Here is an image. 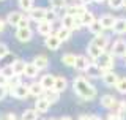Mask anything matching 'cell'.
Masks as SVG:
<instances>
[{
  "mask_svg": "<svg viewBox=\"0 0 126 120\" xmlns=\"http://www.w3.org/2000/svg\"><path fill=\"white\" fill-rule=\"evenodd\" d=\"M102 73H104V71L101 70L99 66L96 65V63L94 62H92L88 65V68H87L85 70V74L88 76V78H92V79H98V78H102Z\"/></svg>",
  "mask_w": 126,
  "mask_h": 120,
  "instance_id": "13",
  "label": "cell"
},
{
  "mask_svg": "<svg viewBox=\"0 0 126 120\" xmlns=\"http://www.w3.org/2000/svg\"><path fill=\"white\" fill-rule=\"evenodd\" d=\"M94 21H96V18H94V14L92 13V11H88V10H87L85 13L80 16V22H82V25H84V27H88L90 24H93Z\"/></svg>",
  "mask_w": 126,
  "mask_h": 120,
  "instance_id": "30",
  "label": "cell"
},
{
  "mask_svg": "<svg viewBox=\"0 0 126 120\" xmlns=\"http://www.w3.org/2000/svg\"><path fill=\"white\" fill-rule=\"evenodd\" d=\"M6 25H8V24H6V21H5V19H2V18H0V33H3V32H5Z\"/></svg>",
  "mask_w": 126,
  "mask_h": 120,
  "instance_id": "44",
  "label": "cell"
},
{
  "mask_svg": "<svg viewBox=\"0 0 126 120\" xmlns=\"http://www.w3.org/2000/svg\"><path fill=\"white\" fill-rule=\"evenodd\" d=\"M44 46L49 51H58V49H60V46H62V41L57 38V35H55V33H50L49 37L44 38Z\"/></svg>",
  "mask_w": 126,
  "mask_h": 120,
  "instance_id": "8",
  "label": "cell"
},
{
  "mask_svg": "<svg viewBox=\"0 0 126 120\" xmlns=\"http://www.w3.org/2000/svg\"><path fill=\"white\" fill-rule=\"evenodd\" d=\"M49 107H50V103L47 101L44 97H39V98L35 100V107H33V109L36 111L38 114H44V112H47V111H49Z\"/></svg>",
  "mask_w": 126,
  "mask_h": 120,
  "instance_id": "10",
  "label": "cell"
},
{
  "mask_svg": "<svg viewBox=\"0 0 126 120\" xmlns=\"http://www.w3.org/2000/svg\"><path fill=\"white\" fill-rule=\"evenodd\" d=\"M49 57L47 55H44V54H39V55H36V57L33 59V65L38 68L39 71H43V70H47L49 68Z\"/></svg>",
  "mask_w": 126,
  "mask_h": 120,
  "instance_id": "12",
  "label": "cell"
},
{
  "mask_svg": "<svg viewBox=\"0 0 126 120\" xmlns=\"http://www.w3.org/2000/svg\"><path fill=\"white\" fill-rule=\"evenodd\" d=\"M43 97H44L47 101L50 103V104H54V103H57L58 100H60V93H58V92H55V90L52 89V90H46Z\"/></svg>",
  "mask_w": 126,
  "mask_h": 120,
  "instance_id": "32",
  "label": "cell"
},
{
  "mask_svg": "<svg viewBox=\"0 0 126 120\" xmlns=\"http://www.w3.org/2000/svg\"><path fill=\"white\" fill-rule=\"evenodd\" d=\"M21 120H38V112L35 109H25L21 115Z\"/></svg>",
  "mask_w": 126,
  "mask_h": 120,
  "instance_id": "35",
  "label": "cell"
},
{
  "mask_svg": "<svg viewBox=\"0 0 126 120\" xmlns=\"http://www.w3.org/2000/svg\"><path fill=\"white\" fill-rule=\"evenodd\" d=\"M77 120H88V114H82V115H79V119Z\"/></svg>",
  "mask_w": 126,
  "mask_h": 120,
  "instance_id": "49",
  "label": "cell"
},
{
  "mask_svg": "<svg viewBox=\"0 0 126 120\" xmlns=\"http://www.w3.org/2000/svg\"><path fill=\"white\" fill-rule=\"evenodd\" d=\"M36 32H38V35H43V37H49L50 33H52V24H49V22H46V21H41V22H38L36 24Z\"/></svg>",
  "mask_w": 126,
  "mask_h": 120,
  "instance_id": "17",
  "label": "cell"
},
{
  "mask_svg": "<svg viewBox=\"0 0 126 120\" xmlns=\"http://www.w3.org/2000/svg\"><path fill=\"white\" fill-rule=\"evenodd\" d=\"M27 18L30 19L32 22H41V21H44V18H46V8H43V6H33V10H30L29 13H27Z\"/></svg>",
  "mask_w": 126,
  "mask_h": 120,
  "instance_id": "4",
  "label": "cell"
},
{
  "mask_svg": "<svg viewBox=\"0 0 126 120\" xmlns=\"http://www.w3.org/2000/svg\"><path fill=\"white\" fill-rule=\"evenodd\" d=\"M10 95L13 98L17 100H27L30 97V92H29V84H21V85L14 87V89H10Z\"/></svg>",
  "mask_w": 126,
  "mask_h": 120,
  "instance_id": "3",
  "label": "cell"
},
{
  "mask_svg": "<svg viewBox=\"0 0 126 120\" xmlns=\"http://www.w3.org/2000/svg\"><path fill=\"white\" fill-rule=\"evenodd\" d=\"M30 22L32 21L27 18V14H24V18L21 19V22L17 24V27H16V29H29V27H30Z\"/></svg>",
  "mask_w": 126,
  "mask_h": 120,
  "instance_id": "39",
  "label": "cell"
},
{
  "mask_svg": "<svg viewBox=\"0 0 126 120\" xmlns=\"http://www.w3.org/2000/svg\"><path fill=\"white\" fill-rule=\"evenodd\" d=\"M106 120H121V119L118 117L117 114H109V115H107V119H106Z\"/></svg>",
  "mask_w": 126,
  "mask_h": 120,
  "instance_id": "46",
  "label": "cell"
},
{
  "mask_svg": "<svg viewBox=\"0 0 126 120\" xmlns=\"http://www.w3.org/2000/svg\"><path fill=\"white\" fill-rule=\"evenodd\" d=\"M5 120H19V119H17V115H16L14 112H10V114H6Z\"/></svg>",
  "mask_w": 126,
  "mask_h": 120,
  "instance_id": "45",
  "label": "cell"
},
{
  "mask_svg": "<svg viewBox=\"0 0 126 120\" xmlns=\"http://www.w3.org/2000/svg\"><path fill=\"white\" fill-rule=\"evenodd\" d=\"M94 63H96V65L99 66L102 71H112L113 65H115V60H113V55L110 54V52L104 51V52L99 55V59H98Z\"/></svg>",
  "mask_w": 126,
  "mask_h": 120,
  "instance_id": "2",
  "label": "cell"
},
{
  "mask_svg": "<svg viewBox=\"0 0 126 120\" xmlns=\"http://www.w3.org/2000/svg\"><path fill=\"white\" fill-rule=\"evenodd\" d=\"M50 120H58V119H50Z\"/></svg>",
  "mask_w": 126,
  "mask_h": 120,
  "instance_id": "53",
  "label": "cell"
},
{
  "mask_svg": "<svg viewBox=\"0 0 126 120\" xmlns=\"http://www.w3.org/2000/svg\"><path fill=\"white\" fill-rule=\"evenodd\" d=\"M102 52H104V51H102L101 47H98L96 44H93L92 41H90L88 46H87V54H88V59H92V60H98Z\"/></svg>",
  "mask_w": 126,
  "mask_h": 120,
  "instance_id": "18",
  "label": "cell"
},
{
  "mask_svg": "<svg viewBox=\"0 0 126 120\" xmlns=\"http://www.w3.org/2000/svg\"><path fill=\"white\" fill-rule=\"evenodd\" d=\"M73 90L79 98H82L84 101H92L96 98L98 90L85 76H76L73 79Z\"/></svg>",
  "mask_w": 126,
  "mask_h": 120,
  "instance_id": "1",
  "label": "cell"
},
{
  "mask_svg": "<svg viewBox=\"0 0 126 120\" xmlns=\"http://www.w3.org/2000/svg\"><path fill=\"white\" fill-rule=\"evenodd\" d=\"M88 120H101V117H99V115H94V114H90Z\"/></svg>",
  "mask_w": 126,
  "mask_h": 120,
  "instance_id": "47",
  "label": "cell"
},
{
  "mask_svg": "<svg viewBox=\"0 0 126 120\" xmlns=\"http://www.w3.org/2000/svg\"><path fill=\"white\" fill-rule=\"evenodd\" d=\"M39 84L43 85L44 90H52L54 89V84H55V76L47 73V74H43L41 79H39Z\"/></svg>",
  "mask_w": 126,
  "mask_h": 120,
  "instance_id": "14",
  "label": "cell"
},
{
  "mask_svg": "<svg viewBox=\"0 0 126 120\" xmlns=\"http://www.w3.org/2000/svg\"><path fill=\"white\" fill-rule=\"evenodd\" d=\"M13 68V73L16 76H24V70H25V62L22 59H16L13 60V63H10Z\"/></svg>",
  "mask_w": 126,
  "mask_h": 120,
  "instance_id": "22",
  "label": "cell"
},
{
  "mask_svg": "<svg viewBox=\"0 0 126 120\" xmlns=\"http://www.w3.org/2000/svg\"><path fill=\"white\" fill-rule=\"evenodd\" d=\"M76 57L77 55L76 54H73V52H66V54H63L62 55V63L65 66H71V68H74V65H76Z\"/></svg>",
  "mask_w": 126,
  "mask_h": 120,
  "instance_id": "26",
  "label": "cell"
},
{
  "mask_svg": "<svg viewBox=\"0 0 126 120\" xmlns=\"http://www.w3.org/2000/svg\"><path fill=\"white\" fill-rule=\"evenodd\" d=\"M107 3L112 10H120L125 5V0H107Z\"/></svg>",
  "mask_w": 126,
  "mask_h": 120,
  "instance_id": "37",
  "label": "cell"
},
{
  "mask_svg": "<svg viewBox=\"0 0 126 120\" xmlns=\"http://www.w3.org/2000/svg\"><path fill=\"white\" fill-rule=\"evenodd\" d=\"M29 92H30V97H35V98H39V97H43L44 95V89H43V85L38 82H30L29 84Z\"/></svg>",
  "mask_w": 126,
  "mask_h": 120,
  "instance_id": "16",
  "label": "cell"
},
{
  "mask_svg": "<svg viewBox=\"0 0 126 120\" xmlns=\"http://www.w3.org/2000/svg\"><path fill=\"white\" fill-rule=\"evenodd\" d=\"M38 74H39V70L33 65V62L25 63V70H24V76H25V78H29V79H35Z\"/></svg>",
  "mask_w": 126,
  "mask_h": 120,
  "instance_id": "24",
  "label": "cell"
},
{
  "mask_svg": "<svg viewBox=\"0 0 126 120\" xmlns=\"http://www.w3.org/2000/svg\"><path fill=\"white\" fill-rule=\"evenodd\" d=\"M79 2H80L82 5H90V3H93V0H79Z\"/></svg>",
  "mask_w": 126,
  "mask_h": 120,
  "instance_id": "48",
  "label": "cell"
},
{
  "mask_svg": "<svg viewBox=\"0 0 126 120\" xmlns=\"http://www.w3.org/2000/svg\"><path fill=\"white\" fill-rule=\"evenodd\" d=\"M17 5H19V10H22V13L27 14L30 10H33L35 0H17Z\"/></svg>",
  "mask_w": 126,
  "mask_h": 120,
  "instance_id": "29",
  "label": "cell"
},
{
  "mask_svg": "<svg viewBox=\"0 0 126 120\" xmlns=\"http://www.w3.org/2000/svg\"><path fill=\"white\" fill-rule=\"evenodd\" d=\"M44 21L49 22V24L57 22L58 21V11L52 10V8H46V18H44Z\"/></svg>",
  "mask_w": 126,
  "mask_h": 120,
  "instance_id": "33",
  "label": "cell"
},
{
  "mask_svg": "<svg viewBox=\"0 0 126 120\" xmlns=\"http://www.w3.org/2000/svg\"><path fill=\"white\" fill-rule=\"evenodd\" d=\"M33 38V30L30 29H16V40L21 43H29Z\"/></svg>",
  "mask_w": 126,
  "mask_h": 120,
  "instance_id": "7",
  "label": "cell"
},
{
  "mask_svg": "<svg viewBox=\"0 0 126 120\" xmlns=\"http://www.w3.org/2000/svg\"><path fill=\"white\" fill-rule=\"evenodd\" d=\"M115 89H117L118 92H120V93H123V95H126V78H121L120 81L117 82Z\"/></svg>",
  "mask_w": 126,
  "mask_h": 120,
  "instance_id": "38",
  "label": "cell"
},
{
  "mask_svg": "<svg viewBox=\"0 0 126 120\" xmlns=\"http://www.w3.org/2000/svg\"><path fill=\"white\" fill-rule=\"evenodd\" d=\"M55 35H57V38L60 40L62 43H65V41H68V40L71 38V35H73V32L68 30V29H63V27H60L57 32H55Z\"/></svg>",
  "mask_w": 126,
  "mask_h": 120,
  "instance_id": "31",
  "label": "cell"
},
{
  "mask_svg": "<svg viewBox=\"0 0 126 120\" xmlns=\"http://www.w3.org/2000/svg\"><path fill=\"white\" fill-rule=\"evenodd\" d=\"M24 18V13L22 11H10V13L6 14V18H5V21L8 25H14V27H17V24L21 22V19Z\"/></svg>",
  "mask_w": 126,
  "mask_h": 120,
  "instance_id": "11",
  "label": "cell"
},
{
  "mask_svg": "<svg viewBox=\"0 0 126 120\" xmlns=\"http://www.w3.org/2000/svg\"><path fill=\"white\" fill-rule=\"evenodd\" d=\"M113 33L115 35H123L126 33V19L125 18H117L115 19V24H113L112 27Z\"/></svg>",
  "mask_w": 126,
  "mask_h": 120,
  "instance_id": "21",
  "label": "cell"
},
{
  "mask_svg": "<svg viewBox=\"0 0 126 120\" xmlns=\"http://www.w3.org/2000/svg\"><path fill=\"white\" fill-rule=\"evenodd\" d=\"M10 54V47H8L6 43H0V59L6 57V55Z\"/></svg>",
  "mask_w": 126,
  "mask_h": 120,
  "instance_id": "41",
  "label": "cell"
},
{
  "mask_svg": "<svg viewBox=\"0 0 126 120\" xmlns=\"http://www.w3.org/2000/svg\"><path fill=\"white\" fill-rule=\"evenodd\" d=\"M68 89V79L65 76H55V84H54V90L62 93Z\"/></svg>",
  "mask_w": 126,
  "mask_h": 120,
  "instance_id": "20",
  "label": "cell"
},
{
  "mask_svg": "<svg viewBox=\"0 0 126 120\" xmlns=\"http://www.w3.org/2000/svg\"><path fill=\"white\" fill-rule=\"evenodd\" d=\"M0 73H2V74H5L8 79H10V78H13V76H14V73H13V68H11V65H5L3 68H0Z\"/></svg>",
  "mask_w": 126,
  "mask_h": 120,
  "instance_id": "40",
  "label": "cell"
},
{
  "mask_svg": "<svg viewBox=\"0 0 126 120\" xmlns=\"http://www.w3.org/2000/svg\"><path fill=\"white\" fill-rule=\"evenodd\" d=\"M110 54L115 55V57H126V41L125 40H117V41H113Z\"/></svg>",
  "mask_w": 126,
  "mask_h": 120,
  "instance_id": "6",
  "label": "cell"
},
{
  "mask_svg": "<svg viewBox=\"0 0 126 120\" xmlns=\"http://www.w3.org/2000/svg\"><path fill=\"white\" fill-rule=\"evenodd\" d=\"M74 21H76V18H74V16H69V14H65V13H63V16L60 18L62 27H63V29H68L71 32L74 30Z\"/></svg>",
  "mask_w": 126,
  "mask_h": 120,
  "instance_id": "23",
  "label": "cell"
},
{
  "mask_svg": "<svg viewBox=\"0 0 126 120\" xmlns=\"http://www.w3.org/2000/svg\"><path fill=\"white\" fill-rule=\"evenodd\" d=\"M85 11H87V8H85V5H82V3H71V5H68L65 8V14L74 16V18H80Z\"/></svg>",
  "mask_w": 126,
  "mask_h": 120,
  "instance_id": "5",
  "label": "cell"
},
{
  "mask_svg": "<svg viewBox=\"0 0 126 120\" xmlns=\"http://www.w3.org/2000/svg\"><path fill=\"white\" fill-rule=\"evenodd\" d=\"M0 2H3V0H0Z\"/></svg>",
  "mask_w": 126,
  "mask_h": 120,
  "instance_id": "54",
  "label": "cell"
},
{
  "mask_svg": "<svg viewBox=\"0 0 126 120\" xmlns=\"http://www.w3.org/2000/svg\"><path fill=\"white\" fill-rule=\"evenodd\" d=\"M101 106L106 109H113V106H117V98L113 95H102L101 97Z\"/></svg>",
  "mask_w": 126,
  "mask_h": 120,
  "instance_id": "25",
  "label": "cell"
},
{
  "mask_svg": "<svg viewBox=\"0 0 126 120\" xmlns=\"http://www.w3.org/2000/svg\"><path fill=\"white\" fill-rule=\"evenodd\" d=\"M93 2H96V3H102V2H106V0H93Z\"/></svg>",
  "mask_w": 126,
  "mask_h": 120,
  "instance_id": "51",
  "label": "cell"
},
{
  "mask_svg": "<svg viewBox=\"0 0 126 120\" xmlns=\"http://www.w3.org/2000/svg\"><path fill=\"white\" fill-rule=\"evenodd\" d=\"M58 120H73V117H69V115H63V117H60Z\"/></svg>",
  "mask_w": 126,
  "mask_h": 120,
  "instance_id": "50",
  "label": "cell"
},
{
  "mask_svg": "<svg viewBox=\"0 0 126 120\" xmlns=\"http://www.w3.org/2000/svg\"><path fill=\"white\" fill-rule=\"evenodd\" d=\"M8 93H10L8 87H2V85H0V101H2V100H5Z\"/></svg>",
  "mask_w": 126,
  "mask_h": 120,
  "instance_id": "42",
  "label": "cell"
},
{
  "mask_svg": "<svg viewBox=\"0 0 126 120\" xmlns=\"http://www.w3.org/2000/svg\"><path fill=\"white\" fill-rule=\"evenodd\" d=\"M123 6H125V8H126V0H125V5H123Z\"/></svg>",
  "mask_w": 126,
  "mask_h": 120,
  "instance_id": "52",
  "label": "cell"
},
{
  "mask_svg": "<svg viewBox=\"0 0 126 120\" xmlns=\"http://www.w3.org/2000/svg\"><path fill=\"white\" fill-rule=\"evenodd\" d=\"M0 85H2V87H8V78L5 74H2V73H0Z\"/></svg>",
  "mask_w": 126,
  "mask_h": 120,
  "instance_id": "43",
  "label": "cell"
},
{
  "mask_svg": "<svg viewBox=\"0 0 126 120\" xmlns=\"http://www.w3.org/2000/svg\"><path fill=\"white\" fill-rule=\"evenodd\" d=\"M115 19L117 18H113L112 14H102L98 21L101 22V25H102V29H104V30H112L113 24H115Z\"/></svg>",
  "mask_w": 126,
  "mask_h": 120,
  "instance_id": "19",
  "label": "cell"
},
{
  "mask_svg": "<svg viewBox=\"0 0 126 120\" xmlns=\"http://www.w3.org/2000/svg\"><path fill=\"white\" fill-rule=\"evenodd\" d=\"M88 30H90V33L94 35V37H99V35H104V29H102V25H101V22L98 21H94L93 24H90L88 25Z\"/></svg>",
  "mask_w": 126,
  "mask_h": 120,
  "instance_id": "28",
  "label": "cell"
},
{
  "mask_svg": "<svg viewBox=\"0 0 126 120\" xmlns=\"http://www.w3.org/2000/svg\"><path fill=\"white\" fill-rule=\"evenodd\" d=\"M101 79H102V82H104L107 87H115L117 82L120 81V78H118L117 73H113V71H104Z\"/></svg>",
  "mask_w": 126,
  "mask_h": 120,
  "instance_id": "9",
  "label": "cell"
},
{
  "mask_svg": "<svg viewBox=\"0 0 126 120\" xmlns=\"http://www.w3.org/2000/svg\"><path fill=\"white\" fill-rule=\"evenodd\" d=\"M49 5L52 10L55 11H60V10H65L68 6V2L66 0H49Z\"/></svg>",
  "mask_w": 126,
  "mask_h": 120,
  "instance_id": "34",
  "label": "cell"
},
{
  "mask_svg": "<svg viewBox=\"0 0 126 120\" xmlns=\"http://www.w3.org/2000/svg\"><path fill=\"white\" fill-rule=\"evenodd\" d=\"M92 63V60L88 59V55H77L76 57V65H74V68H76L77 71H84L88 68V65Z\"/></svg>",
  "mask_w": 126,
  "mask_h": 120,
  "instance_id": "15",
  "label": "cell"
},
{
  "mask_svg": "<svg viewBox=\"0 0 126 120\" xmlns=\"http://www.w3.org/2000/svg\"><path fill=\"white\" fill-rule=\"evenodd\" d=\"M92 43H93V44H96L98 47H101L102 51H106V47H107V44H109V37H107V35H99V37H94L92 40Z\"/></svg>",
  "mask_w": 126,
  "mask_h": 120,
  "instance_id": "27",
  "label": "cell"
},
{
  "mask_svg": "<svg viewBox=\"0 0 126 120\" xmlns=\"http://www.w3.org/2000/svg\"><path fill=\"white\" fill-rule=\"evenodd\" d=\"M22 84V76H13V78H10L8 79V90L10 89H14V87H17V85H21Z\"/></svg>",
  "mask_w": 126,
  "mask_h": 120,
  "instance_id": "36",
  "label": "cell"
}]
</instances>
